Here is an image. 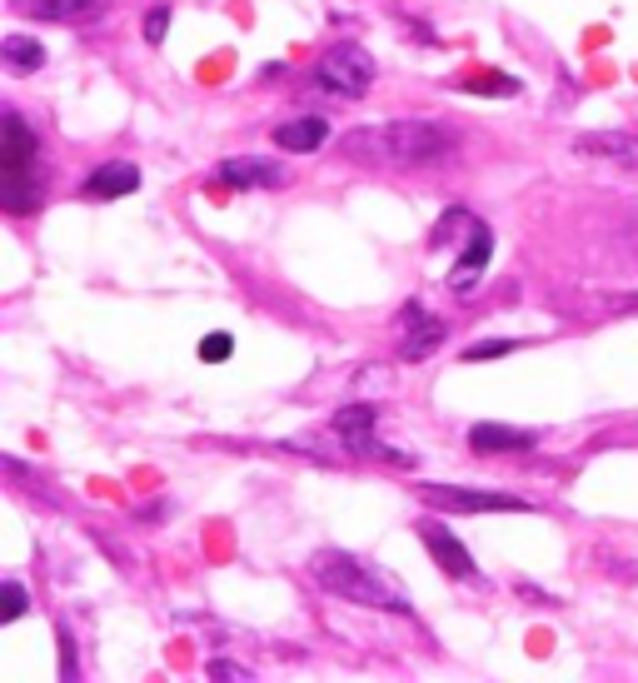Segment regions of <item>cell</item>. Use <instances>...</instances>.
Wrapping results in <instances>:
<instances>
[{"instance_id": "1", "label": "cell", "mask_w": 638, "mask_h": 683, "mask_svg": "<svg viewBox=\"0 0 638 683\" xmlns=\"http://www.w3.org/2000/svg\"><path fill=\"white\" fill-rule=\"evenodd\" d=\"M454 151L459 135L444 121H379L339 141V155L359 165H439Z\"/></svg>"}, {"instance_id": "2", "label": "cell", "mask_w": 638, "mask_h": 683, "mask_svg": "<svg viewBox=\"0 0 638 683\" xmlns=\"http://www.w3.org/2000/svg\"><path fill=\"white\" fill-rule=\"evenodd\" d=\"M45 155L40 135L25 125L20 111L0 115V210L6 215H35L45 205Z\"/></svg>"}, {"instance_id": "3", "label": "cell", "mask_w": 638, "mask_h": 683, "mask_svg": "<svg viewBox=\"0 0 638 683\" xmlns=\"http://www.w3.org/2000/svg\"><path fill=\"white\" fill-rule=\"evenodd\" d=\"M309 573L319 579V589H329L335 599L364 603V609H389V613H409V593L394 573H384L379 563L354 559L344 549H319Z\"/></svg>"}, {"instance_id": "4", "label": "cell", "mask_w": 638, "mask_h": 683, "mask_svg": "<svg viewBox=\"0 0 638 683\" xmlns=\"http://www.w3.org/2000/svg\"><path fill=\"white\" fill-rule=\"evenodd\" d=\"M374 55L364 51L359 41H335L325 55L315 61V91L335 95V101H359V95H369V85H374Z\"/></svg>"}, {"instance_id": "5", "label": "cell", "mask_w": 638, "mask_h": 683, "mask_svg": "<svg viewBox=\"0 0 638 683\" xmlns=\"http://www.w3.org/2000/svg\"><path fill=\"white\" fill-rule=\"evenodd\" d=\"M419 499L434 504L439 514H534V504L518 494H494V489H459V484H419Z\"/></svg>"}, {"instance_id": "6", "label": "cell", "mask_w": 638, "mask_h": 683, "mask_svg": "<svg viewBox=\"0 0 638 683\" xmlns=\"http://www.w3.org/2000/svg\"><path fill=\"white\" fill-rule=\"evenodd\" d=\"M444 340H449V324L444 320H429L424 304L409 300L404 304V320H399V360H404V364H424Z\"/></svg>"}, {"instance_id": "7", "label": "cell", "mask_w": 638, "mask_h": 683, "mask_svg": "<svg viewBox=\"0 0 638 683\" xmlns=\"http://www.w3.org/2000/svg\"><path fill=\"white\" fill-rule=\"evenodd\" d=\"M374 404H364V400H354V404H344V410L335 414V434L344 439V449H354V454H379V459H399V464H409L399 449H384V444L374 439Z\"/></svg>"}, {"instance_id": "8", "label": "cell", "mask_w": 638, "mask_h": 683, "mask_svg": "<svg viewBox=\"0 0 638 683\" xmlns=\"http://www.w3.org/2000/svg\"><path fill=\"white\" fill-rule=\"evenodd\" d=\"M488 260H494V235H488V225H478V230L464 240V255L454 260V270H449V294L469 300V294L478 290V280H484Z\"/></svg>"}, {"instance_id": "9", "label": "cell", "mask_w": 638, "mask_h": 683, "mask_svg": "<svg viewBox=\"0 0 638 683\" xmlns=\"http://www.w3.org/2000/svg\"><path fill=\"white\" fill-rule=\"evenodd\" d=\"M419 539H424V549L434 553V563L449 573V579H478V563L469 559V549L454 539V529L449 524H434V519H424L419 524Z\"/></svg>"}, {"instance_id": "10", "label": "cell", "mask_w": 638, "mask_h": 683, "mask_svg": "<svg viewBox=\"0 0 638 683\" xmlns=\"http://www.w3.org/2000/svg\"><path fill=\"white\" fill-rule=\"evenodd\" d=\"M215 175L229 190H279L285 185V165L259 161V155H229V161H219Z\"/></svg>"}, {"instance_id": "11", "label": "cell", "mask_w": 638, "mask_h": 683, "mask_svg": "<svg viewBox=\"0 0 638 683\" xmlns=\"http://www.w3.org/2000/svg\"><path fill=\"white\" fill-rule=\"evenodd\" d=\"M140 190V165L135 161H105L85 175L80 195L85 200H120V195H135Z\"/></svg>"}, {"instance_id": "12", "label": "cell", "mask_w": 638, "mask_h": 683, "mask_svg": "<svg viewBox=\"0 0 638 683\" xmlns=\"http://www.w3.org/2000/svg\"><path fill=\"white\" fill-rule=\"evenodd\" d=\"M574 155H584V161H614V165H624V170H638V135H628V131L578 135Z\"/></svg>"}, {"instance_id": "13", "label": "cell", "mask_w": 638, "mask_h": 683, "mask_svg": "<svg viewBox=\"0 0 638 683\" xmlns=\"http://www.w3.org/2000/svg\"><path fill=\"white\" fill-rule=\"evenodd\" d=\"M534 439H538L534 430H514V424H494V420L469 424V449L474 454H524L534 449Z\"/></svg>"}, {"instance_id": "14", "label": "cell", "mask_w": 638, "mask_h": 683, "mask_svg": "<svg viewBox=\"0 0 638 683\" xmlns=\"http://www.w3.org/2000/svg\"><path fill=\"white\" fill-rule=\"evenodd\" d=\"M105 6L110 0H10L16 15H35V21H55V25L90 21V15H100Z\"/></svg>"}, {"instance_id": "15", "label": "cell", "mask_w": 638, "mask_h": 683, "mask_svg": "<svg viewBox=\"0 0 638 683\" xmlns=\"http://www.w3.org/2000/svg\"><path fill=\"white\" fill-rule=\"evenodd\" d=\"M329 141V121L325 115H299V121H279L275 125V145L289 155H305V151H319Z\"/></svg>"}, {"instance_id": "16", "label": "cell", "mask_w": 638, "mask_h": 683, "mask_svg": "<svg viewBox=\"0 0 638 683\" xmlns=\"http://www.w3.org/2000/svg\"><path fill=\"white\" fill-rule=\"evenodd\" d=\"M0 61H6L10 71H40V65H45V45L30 41V35H6V41H0Z\"/></svg>"}, {"instance_id": "17", "label": "cell", "mask_w": 638, "mask_h": 683, "mask_svg": "<svg viewBox=\"0 0 638 683\" xmlns=\"http://www.w3.org/2000/svg\"><path fill=\"white\" fill-rule=\"evenodd\" d=\"M0 599H6V603H0V623H16L20 613L30 609V593H25V583H20V579L0 583Z\"/></svg>"}, {"instance_id": "18", "label": "cell", "mask_w": 638, "mask_h": 683, "mask_svg": "<svg viewBox=\"0 0 638 683\" xmlns=\"http://www.w3.org/2000/svg\"><path fill=\"white\" fill-rule=\"evenodd\" d=\"M518 350V340H478V344H469L459 360L464 364H484V360H498V354H514Z\"/></svg>"}, {"instance_id": "19", "label": "cell", "mask_w": 638, "mask_h": 683, "mask_svg": "<svg viewBox=\"0 0 638 683\" xmlns=\"http://www.w3.org/2000/svg\"><path fill=\"white\" fill-rule=\"evenodd\" d=\"M229 350H235V340H229L225 330H215V334H205V340H199V360H205V364H225Z\"/></svg>"}, {"instance_id": "20", "label": "cell", "mask_w": 638, "mask_h": 683, "mask_svg": "<svg viewBox=\"0 0 638 683\" xmlns=\"http://www.w3.org/2000/svg\"><path fill=\"white\" fill-rule=\"evenodd\" d=\"M464 91H474V95H518V81H508V75H484V81H464Z\"/></svg>"}, {"instance_id": "21", "label": "cell", "mask_w": 638, "mask_h": 683, "mask_svg": "<svg viewBox=\"0 0 638 683\" xmlns=\"http://www.w3.org/2000/svg\"><path fill=\"white\" fill-rule=\"evenodd\" d=\"M165 31H169V6H150L145 11V41L160 45L165 41Z\"/></svg>"}, {"instance_id": "22", "label": "cell", "mask_w": 638, "mask_h": 683, "mask_svg": "<svg viewBox=\"0 0 638 683\" xmlns=\"http://www.w3.org/2000/svg\"><path fill=\"white\" fill-rule=\"evenodd\" d=\"M55 633H60V673L75 679V643H70V629L65 623H55Z\"/></svg>"}, {"instance_id": "23", "label": "cell", "mask_w": 638, "mask_h": 683, "mask_svg": "<svg viewBox=\"0 0 638 683\" xmlns=\"http://www.w3.org/2000/svg\"><path fill=\"white\" fill-rule=\"evenodd\" d=\"M209 679H239V683H245V679H255V673H249V669H245V663H229V659H215V663H209Z\"/></svg>"}, {"instance_id": "24", "label": "cell", "mask_w": 638, "mask_h": 683, "mask_svg": "<svg viewBox=\"0 0 638 683\" xmlns=\"http://www.w3.org/2000/svg\"><path fill=\"white\" fill-rule=\"evenodd\" d=\"M608 310H614V314H634L638 310V294H614V300H608Z\"/></svg>"}, {"instance_id": "25", "label": "cell", "mask_w": 638, "mask_h": 683, "mask_svg": "<svg viewBox=\"0 0 638 683\" xmlns=\"http://www.w3.org/2000/svg\"><path fill=\"white\" fill-rule=\"evenodd\" d=\"M259 75H265V81H275V75H279V81H285V75H289V65H285V61H279V65H275V61H269V65H265V71H259Z\"/></svg>"}]
</instances>
